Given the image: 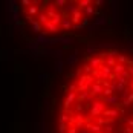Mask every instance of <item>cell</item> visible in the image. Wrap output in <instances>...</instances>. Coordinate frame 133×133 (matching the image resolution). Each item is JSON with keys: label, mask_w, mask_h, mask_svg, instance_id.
<instances>
[{"label": "cell", "mask_w": 133, "mask_h": 133, "mask_svg": "<svg viewBox=\"0 0 133 133\" xmlns=\"http://www.w3.org/2000/svg\"><path fill=\"white\" fill-rule=\"evenodd\" d=\"M118 49L83 60L66 86L58 115V133H116L121 121L133 129V75L118 61Z\"/></svg>", "instance_id": "obj_1"}, {"label": "cell", "mask_w": 133, "mask_h": 133, "mask_svg": "<svg viewBox=\"0 0 133 133\" xmlns=\"http://www.w3.org/2000/svg\"><path fill=\"white\" fill-rule=\"evenodd\" d=\"M23 12L35 32L48 35L83 28L95 14L98 6L92 0L78 2H29L23 0Z\"/></svg>", "instance_id": "obj_2"}]
</instances>
